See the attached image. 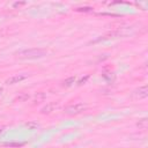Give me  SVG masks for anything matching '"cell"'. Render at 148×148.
<instances>
[{
  "label": "cell",
  "instance_id": "cell-1",
  "mask_svg": "<svg viewBox=\"0 0 148 148\" xmlns=\"http://www.w3.org/2000/svg\"><path fill=\"white\" fill-rule=\"evenodd\" d=\"M46 54V51L43 49H27L23 51H20L16 56L20 59H37L42 58Z\"/></svg>",
  "mask_w": 148,
  "mask_h": 148
},
{
  "label": "cell",
  "instance_id": "cell-2",
  "mask_svg": "<svg viewBox=\"0 0 148 148\" xmlns=\"http://www.w3.org/2000/svg\"><path fill=\"white\" fill-rule=\"evenodd\" d=\"M86 109V105L82 103H75V104H71L67 108H65V113L71 114V116H75L81 113L83 110Z\"/></svg>",
  "mask_w": 148,
  "mask_h": 148
},
{
  "label": "cell",
  "instance_id": "cell-3",
  "mask_svg": "<svg viewBox=\"0 0 148 148\" xmlns=\"http://www.w3.org/2000/svg\"><path fill=\"white\" fill-rule=\"evenodd\" d=\"M25 79L24 75H14V76H10L9 79H7L6 83L7 84H15V83H18L21 81H23Z\"/></svg>",
  "mask_w": 148,
  "mask_h": 148
},
{
  "label": "cell",
  "instance_id": "cell-4",
  "mask_svg": "<svg viewBox=\"0 0 148 148\" xmlns=\"http://www.w3.org/2000/svg\"><path fill=\"white\" fill-rule=\"evenodd\" d=\"M57 106H58V103H56V102L49 103L46 106H44V108L40 110V113H43V114H45V113H50V112H52Z\"/></svg>",
  "mask_w": 148,
  "mask_h": 148
},
{
  "label": "cell",
  "instance_id": "cell-5",
  "mask_svg": "<svg viewBox=\"0 0 148 148\" xmlns=\"http://www.w3.org/2000/svg\"><path fill=\"white\" fill-rule=\"evenodd\" d=\"M136 95L140 97V98H145L148 96V87L147 86H143V87H140L138 90H136Z\"/></svg>",
  "mask_w": 148,
  "mask_h": 148
},
{
  "label": "cell",
  "instance_id": "cell-6",
  "mask_svg": "<svg viewBox=\"0 0 148 148\" xmlns=\"http://www.w3.org/2000/svg\"><path fill=\"white\" fill-rule=\"evenodd\" d=\"M45 99V94L44 92H37V95L35 96V99H34V103L35 104H38V103H40V102H43Z\"/></svg>",
  "mask_w": 148,
  "mask_h": 148
},
{
  "label": "cell",
  "instance_id": "cell-7",
  "mask_svg": "<svg viewBox=\"0 0 148 148\" xmlns=\"http://www.w3.org/2000/svg\"><path fill=\"white\" fill-rule=\"evenodd\" d=\"M136 126H138L139 128L145 130V128L147 127V119H146V118H142L141 120H139V123L136 124Z\"/></svg>",
  "mask_w": 148,
  "mask_h": 148
},
{
  "label": "cell",
  "instance_id": "cell-8",
  "mask_svg": "<svg viewBox=\"0 0 148 148\" xmlns=\"http://www.w3.org/2000/svg\"><path fill=\"white\" fill-rule=\"evenodd\" d=\"M74 81H75V77H74V76H71V77L66 79L62 84L66 86V87H69V86H72V83H74Z\"/></svg>",
  "mask_w": 148,
  "mask_h": 148
},
{
  "label": "cell",
  "instance_id": "cell-9",
  "mask_svg": "<svg viewBox=\"0 0 148 148\" xmlns=\"http://www.w3.org/2000/svg\"><path fill=\"white\" fill-rule=\"evenodd\" d=\"M25 126H27V127H29V128H31V130H34L35 127H38V124H37V123H35V121H30V123H27V124H25Z\"/></svg>",
  "mask_w": 148,
  "mask_h": 148
},
{
  "label": "cell",
  "instance_id": "cell-10",
  "mask_svg": "<svg viewBox=\"0 0 148 148\" xmlns=\"http://www.w3.org/2000/svg\"><path fill=\"white\" fill-rule=\"evenodd\" d=\"M28 98H29V95H28V94H22L21 96H18V97H17V99H18L20 102H23V101H27Z\"/></svg>",
  "mask_w": 148,
  "mask_h": 148
},
{
  "label": "cell",
  "instance_id": "cell-11",
  "mask_svg": "<svg viewBox=\"0 0 148 148\" xmlns=\"http://www.w3.org/2000/svg\"><path fill=\"white\" fill-rule=\"evenodd\" d=\"M88 77H89V76L87 75V76H86L84 79H81V80H80V82H79V84H82V83H84V82H86V81L88 80Z\"/></svg>",
  "mask_w": 148,
  "mask_h": 148
},
{
  "label": "cell",
  "instance_id": "cell-12",
  "mask_svg": "<svg viewBox=\"0 0 148 148\" xmlns=\"http://www.w3.org/2000/svg\"><path fill=\"white\" fill-rule=\"evenodd\" d=\"M6 146H16V147H20V146H22V143H6Z\"/></svg>",
  "mask_w": 148,
  "mask_h": 148
},
{
  "label": "cell",
  "instance_id": "cell-13",
  "mask_svg": "<svg viewBox=\"0 0 148 148\" xmlns=\"http://www.w3.org/2000/svg\"><path fill=\"white\" fill-rule=\"evenodd\" d=\"M2 132H3V128H2V127H0V134H1Z\"/></svg>",
  "mask_w": 148,
  "mask_h": 148
},
{
  "label": "cell",
  "instance_id": "cell-14",
  "mask_svg": "<svg viewBox=\"0 0 148 148\" xmlns=\"http://www.w3.org/2000/svg\"><path fill=\"white\" fill-rule=\"evenodd\" d=\"M1 91H2V89H1V88H0V94H1Z\"/></svg>",
  "mask_w": 148,
  "mask_h": 148
}]
</instances>
